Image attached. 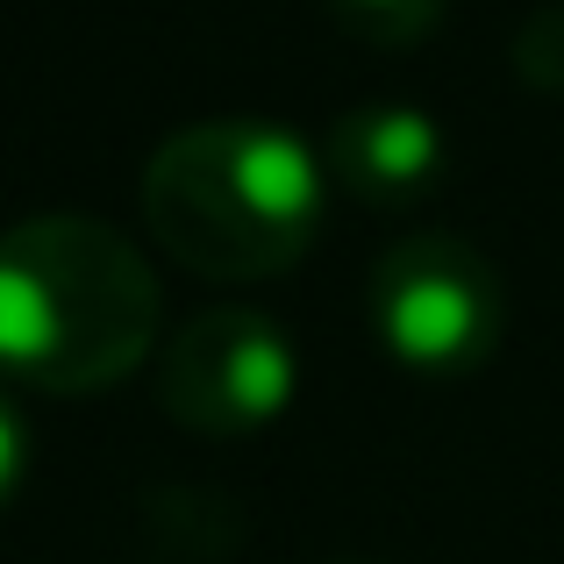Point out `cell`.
I'll use <instances>...</instances> for the list:
<instances>
[{"label":"cell","mask_w":564,"mask_h":564,"mask_svg":"<svg viewBox=\"0 0 564 564\" xmlns=\"http://www.w3.org/2000/svg\"><path fill=\"white\" fill-rule=\"evenodd\" d=\"M372 329L386 358L429 379L479 372L508 329V293L500 272L465 236H400L372 264Z\"/></svg>","instance_id":"obj_3"},{"label":"cell","mask_w":564,"mask_h":564,"mask_svg":"<svg viewBox=\"0 0 564 564\" xmlns=\"http://www.w3.org/2000/svg\"><path fill=\"white\" fill-rule=\"evenodd\" d=\"M165 293L122 229L29 215L0 236V372L36 393H100L158 350Z\"/></svg>","instance_id":"obj_2"},{"label":"cell","mask_w":564,"mask_h":564,"mask_svg":"<svg viewBox=\"0 0 564 564\" xmlns=\"http://www.w3.org/2000/svg\"><path fill=\"white\" fill-rule=\"evenodd\" d=\"M514 79L536 86V94H564V0L536 8L522 29H514Z\"/></svg>","instance_id":"obj_7"},{"label":"cell","mask_w":564,"mask_h":564,"mask_svg":"<svg viewBox=\"0 0 564 564\" xmlns=\"http://www.w3.org/2000/svg\"><path fill=\"white\" fill-rule=\"evenodd\" d=\"M301 393V350L264 307H200L158 350V408L193 436L272 429Z\"/></svg>","instance_id":"obj_4"},{"label":"cell","mask_w":564,"mask_h":564,"mask_svg":"<svg viewBox=\"0 0 564 564\" xmlns=\"http://www.w3.org/2000/svg\"><path fill=\"white\" fill-rule=\"evenodd\" d=\"M22 479H29V429H22V414H14V400L0 393V514L14 508Z\"/></svg>","instance_id":"obj_8"},{"label":"cell","mask_w":564,"mask_h":564,"mask_svg":"<svg viewBox=\"0 0 564 564\" xmlns=\"http://www.w3.org/2000/svg\"><path fill=\"white\" fill-rule=\"evenodd\" d=\"M329 186H344L365 207H400L422 200L451 165V137L436 129V115L414 100H365V108L336 115L329 129Z\"/></svg>","instance_id":"obj_5"},{"label":"cell","mask_w":564,"mask_h":564,"mask_svg":"<svg viewBox=\"0 0 564 564\" xmlns=\"http://www.w3.org/2000/svg\"><path fill=\"white\" fill-rule=\"evenodd\" d=\"M329 165L264 115H207L172 129L143 165V229L172 264L215 286H264L315 250Z\"/></svg>","instance_id":"obj_1"},{"label":"cell","mask_w":564,"mask_h":564,"mask_svg":"<svg viewBox=\"0 0 564 564\" xmlns=\"http://www.w3.org/2000/svg\"><path fill=\"white\" fill-rule=\"evenodd\" d=\"M336 22L372 51H408L443 22V0H329Z\"/></svg>","instance_id":"obj_6"}]
</instances>
